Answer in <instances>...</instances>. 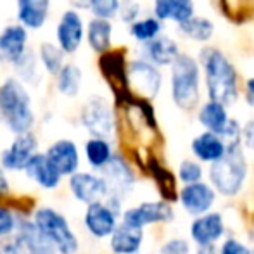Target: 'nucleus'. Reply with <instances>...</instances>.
<instances>
[{
  "label": "nucleus",
  "mask_w": 254,
  "mask_h": 254,
  "mask_svg": "<svg viewBox=\"0 0 254 254\" xmlns=\"http://www.w3.org/2000/svg\"><path fill=\"white\" fill-rule=\"evenodd\" d=\"M97 66L101 69L102 76L109 81V85L114 88L116 94H127V59H125L123 51H107L99 56Z\"/></svg>",
  "instance_id": "12"
},
{
  "label": "nucleus",
  "mask_w": 254,
  "mask_h": 254,
  "mask_svg": "<svg viewBox=\"0 0 254 254\" xmlns=\"http://www.w3.org/2000/svg\"><path fill=\"white\" fill-rule=\"evenodd\" d=\"M37 57L40 61L42 67L45 69V73H49L51 76H56L61 71V67L64 66V52L52 42L40 44Z\"/></svg>",
  "instance_id": "31"
},
{
  "label": "nucleus",
  "mask_w": 254,
  "mask_h": 254,
  "mask_svg": "<svg viewBox=\"0 0 254 254\" xmlns=\"http://www.w3.org/2000/svg\"><path fill=\"white\" fill-rule=\"evenodd\" d=\"M199 121L207 128V131L214 135H221V131L225 130L228 123V114L225 106L218 102H206L201 107V113H199Z\"/></svg>",
  "instance_id": "28"
},
{
  "label": "nucleus",
  "mask_w": 254,
  "mask_h": 254,
  "mask_svg": "<svg viewBox=\"0 0 254 254\" xmlns=\"http://www.w3.org/2000/svg\"><path fill=\"white\" fill-rule=\"evenodd\" d=\"M85 156H87V161L92 168L102 170L113 157V149H111L109 140L90 137L85 144Z\"/></svg>",
  "instance_id": "30"
},
{
  "label": "nucleus",
  "mask_w": 254,
  "mask_h": 254,
  "mask_svg": "<svg viewBox=\"0 0 254 254\" xmlns=\"http://www.w3.org/2000/svg\"><path fill=\"white\" fill-rule=\"evenodd\" d=\"M221 254H251V251L235 239H228L221 248Z\"/></svg>",
  "instance_id": "40"
},
{
  "label": "nucleus",
  "mask_w": 254,
  "mask_h": 254,
  "mask_svg": "<svg viewBox=\"0 0 254 254\" xmlns=\"http://www.w3.org/2000/svg\"><path fill=\"white\" fill-rule=\"evenodd\" d=\"M38 140L35 133L28 131L23 135H16L10 145L0 152V168L9 171H24L31 157L37 154Z\"/></svg>",
  "instance_id": "8"
},
{
  "label": "nucleus",
  "mask_w": 254,
  "mask_h": 254,
  "mask_svg": "<svg viewBox=\"0 0 254 254\" xmlns=\"http://www.w3.org/2000/svg\"><path fill=\"white\" fill-rule=\"evenodd\" d=\"M180 31L194 42H209L214 33V26L206 17L194 16L180 24Z\"/></svg>",
  "instance_id": "32"
},
{
  "label": "nucleus",
  "mask_w": 254,
  "mask_h": 254,
  "mask_svg": "<svg viewBox=\"0 0 254 254\" xmlns=\"http://www.w3.org/2000/svg\"><path fill=\"white\" fill-rule=\"evenodd\" d=\"M161 254H189V244L184 239H173L161 248Z\"/></svg>",
  "instance_id": "39"
},
{
  "label": "nucleus",
  "mask_w": 254,
  "mask_h": 254,
  "mask_svg": "<svg viewBox=\"0 0 254 254\" xmlns=\"http://www.w3.org/2000/svg\"><path fill=\"white\" fill-rule=\"evenodd\" d=\"M85 37L83 17L74 9H67L59 17V23L56 26V40L57 47L66 54H74L80 49Z\"/></svg>",
  "instance_id": "9"
},
{
  "label": "nucleus",
  "mask_w": 254,
  "mask_h": 254,
  "mask_svg": "<svg viewBox=\"0 0 254 254\" xmlns=\"http://www.w3.org/2000/svg\"><path fill=\"white\" fill-rule=\"evenodd\" d=\"M49 163L57 170L61 177H71L78 171L80 166V152L78 145L69 138L56 140L45 152Z\"/></svg>",
  "instance_id": "13"
},
{
  "label": "nucleus",
  "mask_w": 254,
  "mask_h": 254,
  "mask_svg": "<svg viewBox=\"0 0 254 254\" xmlns=\"http://www.w3.org/2000/svg\"><path fill=\"white\" fill-rule=\"evenodd\" d=\"M12 67L16 71V80H19L24 87L38 83L40 74H38V57L35 52L26 51L12 64Z\"/></svg>",
  "instance_id": "29"
},
{
  "label": "nucleus",
  "mask_w": 254,
  "mask_h": 254,
  "mask_svg": "<svg viewBox=\"0 0 254 254\" xmlns=\"http://www.w3.org/2000/svg\"><path fill=\"white\" fill-rule=\"evenodd\" d=\"M171 95L182 109H194L199 102V64L189 54H178L171 64Z\"/></svg>",
  "instance_id": "3"
},
{
  "label": "nucleus",
  "mask_w": 254,
  "mask_h": 254,
  "mask_svg": "<svg viewBox=\"0 0 254 254\" xmlns=\"http://www.w3.org/2000/svg\"><path fill=\"white\" fill-rule=\"evenodd\" d=\"M184 207L192 214H202L213 206L214 202V192L209 185L206 184H190L182 190L180 194Z\"/></svg>",
  "instance_id": "21"
},
{
  "label": "nucleus",
  "mask_w": 254,
  "mask_h": 254,
  "mask_svg": "<svg viewBox=\"0 0 254 254\" xmlns=\"http://www.w3.org/2000/svg\"><path fill=\"white\" fill-rule=\"evenodd\" d=\"M178 45L170 37L159 35L154 40L144 44V57L152 66H171L178 57Z\"/></svg>",
  "instance_id": "19"
},
{
  "label": "nucleus",
  "mask_w": 254,
  "mask_h": 254,
  "mask_svg": "<svg viewBox=\"0 0 254 254\" xmlns=\"http://www.w3.org/2000/svg\"><path fill=\"white\" fill-rule=\"evenodd\" d=\"M0 120L14 135L28 133L35 125L31 95L16 78H5L0 83Z\"/></svg>",
  "instance_id": "1"
},
{
  "label": "nucleus",
  "mask_w": 254,
  "mask_h": 254,
  "mask_svg": "<svg viewBox=\"0 0 254 254\" xmlns=\"http://www.w3.org/2000/svg\"><path fill=\"white\" fill-rule=\"evenodd\" d=\"M192 151H194V154L201 161L214 163V161L223 157V154L227 152V147H225L220 135H214L211 131H204V133H201L192 142Z\"/></svg>",
  "instance_id": "26"
},
{
  "label": "nucleus",
  "mask_w": 254,
  "mask_h": 254,
  "mask_svg": "<svg viewBox=\"0 0 254 254\" xmlns=\"http://www.w3.org/2000/svg\"><path fill=\"white\" fill-rule=\"evenodd\" d=\"M69 190L74 195V199L83 204L101 202L107 195V185L102 177H97L94 173H83L76 171L69 177Z\"/></svg>",
  "instance_id": "11"
},
{
  "label": "nucleus",
  "mask_w": 254,
  "mask_h": 254,
  "mask_svg": "<svg viewBox=\"0 0 254 254\" xmlns=\"http://www.w3.org/2000/svg\"><path fill=\"white\" fill-rule=\"evenodd\" d=\"M81 125L94 138L109 140L114 133V113L111 104L102 97H92L81 109Z\"/></svg>",
  "instance_id": "6"
},
{
  "label": "nucleus",
  "mask_w": 254,
  "mask_h": 254,
  "mask_svg": "<svg viewBox=\"0 0 254 254\" xmlns=\"http://www.w3.org/2000/svg\"><path fill=\"white\" fill-rule=\"evenodd\" d=\"M246 99L251 106H254V78L248 80V83H246Z\"/></svg>",
  "instance_id": "43"
},
{
  "label": "nucleus",
  "mask_w": 254,
  "mask_h": 254,
  "mask_svg": "<svg viewBox=\"0 0 254 254\" xmlns=\"http://www.w3.org/2000/svg\"><path fill=\"white\" fill-rule=\"evenodd\" d=\"M140 14V5L137 0H120V7H118V16L125 23H135Z\"/></svg>",
  "instance_id": "35"
},
{
  "label": "nucleus",
  "mask_w": 254,
  "mask_h": 254,
  "mask_svg": "<svg viewBox=\"0 0 254 254\" xmlns=\"http://www.w3.org/2000/svg\"><path fill=\"white\" fill-rule=\"evenodd\" d=\"M17 23L30 31L45 26L51 14V0H17Z\"/></svg>",
  "instance_id": "17"
},
{
  "label": "nucleus",
  "mask_w": 254,
  "mask_h": 254,
  "mask_svg": "<svg viewBox=\"0 0 254 254\" xmlns=\"http://www.w3.org/2000/svg\"><path fill=\"white\" fill-rule=\"evenodd\" d=\"M154 17L157 21L185 23L194 17V0H154Z\"/></svg>",
  "instance_id": "22"
},
{
  "label": "nucleus",
  "mask_w": 254,
  "mask_h": 254,
  "mask_svg": "<svg viewBox=\"0 0 254 254\" xmlns=\"http://www.w3.org/2000/svg\"><path fill=\"white\" fill-rule=\"evenodd\" d=\"M246 173H248V168L241 152V145L227 147L223 157L214 161L211 166V180L214 187L225 195H235L241 190Z\"/></svg>",
  "instance_id": "5"
},
{
  "label": "nucleus",
  "mask_w": 254,
  "mask_h": 254,
  "mask_svg": "<svg viewBox=\"0 0 254 254\" xmlns=\"http://www.w3.org/2000/svg\"><path fill=\"white\" fill-rule=\"evenodd\" d=\"M128 88L137 92L144 99H154L161 90L163 76L161 71L145 59H135L127 66Z\"/></svg>",
  "instance_id": "7"
},
{
  "label": "nucleus",
  "mask_w": 254,
  "mask_h": 254,
  "mask_svg": "<svg viewBox=\"0 0 254 254\" xmlns=\"http://www.w3.org/2000/svg\"><path fill=\"white\" fill-rule=\"evenodd\" d=\"M142 239H144L142 228L121 223L111 234L109 244L114 254H137L142 246Z\"/></svg>",
  "instance_id": "23"
},
{
  "label": "nucleus",
  "mask_w": 254,
  "mask_h": 254,
  "mask_svg": "<svg viewBox=\"0 0 254 254\" xmlns=\"http://www.w3.org/2000/svg\"><path fill=\"white\" fill-rule=\"evenodd\" d=\"M0 123H2V120H0Z\"/></svg>",
  "instance_id": "45"
},
{
  "label": "nucleus",
  "mask_w": 254,
  "mask_h": 254,
  "mask_svg": "<svg viewBox=\"0 0 254 254\" xmlns=\"http://www.w3.org/2000/svg\"><path fill=\"white\" fill-rule=\"evenodd\" d=\"M120 0H88V10L94 14V17L101 19H113L118 16Z\"/></svg>",
  "instance_id": "34"
},
{
  "label": "nucleus",
  "mask_w": 254,
  "mask_h": 254,
  "mask_svg": "<svg viewBox=\"0 0 254 254\" xmlns=\"http://www.w3.org/2000/svg\"><path fill=\"white\" fill-rule=\"evenodd\" d=\"M161 26L163 24L156 17H144V19H137L130 24V35L140 44H147L156 37H159Z\"/></svg>",
  "instance_id": "33"
},
{
  "label": "nucleus",
  "mask_w": 254,
  "mask_h": 254,
  "mask_svg": "<svg viewBox=\"0 0 254 254\" xmlns=\"http://www.w3.org/2000/svg\"><path fill=\"white\" fill-rule=\"evenodd\" d=\"M16 232L21 237V241L24 242V246H26L30 254H57L56 248L51 244V241L44 234H40V230L35 227L33 221H28V220L17 221Z\"/></svg>",
  "instance_id": "24"
},
{
  "label": "nucleus",
  "mask_w": 254,
  "mask_h": 254,
  "mask_svg": "<svg viewBox=\"0 0 254 254\" xmlns=\"http://www.w3.org/2000/svg\"><path fill=\"white\" fill-rule=\"evenodd\" d=\"M0 254H30L24 246V242L21 241L19 235H16L10 241H5L2 244V249H0Z\"/></svg>",
  "instance_id": "38"
},
{
  "label": "nucleus",
  "mask_w": 254,
  "mask_h": 254,
  "mask_svg": "<svg viewBox=\"0 0 254 254\" xmlns=\"http://www.w3.org/2000/svg\"><path fill=\"white\" fill-rule=\"evenodd\" d=\"M171 216H173V213H171L168 204L144 202L138 207L128 209L127 213L123 214V223L130 225V227H135V228H144L145 225L171 220Z\"/></svg>",
  "instance_id": "16"
},
{
  "label": "nucleus",
  "mask_w": 254,
  "mask_h": 254,
  "mask_svg": "<svg viewBox=\"0 0 254 254\" xmlns=\"http://www.w3.org/2000/svg\"><path fill=\"white\" fill-rule=\"evenodd\" d=\"M223 234V220L218 213L204 214L192 225V237L199 246H209Z\"/></svg>",
  "instance_id": "25"
},
{
  "label": "nucleus",
  "mask_w": 254,
  "mask_h": 254,
  "mask_svg": "<svg viewBox=\"0 0 254 254\" xmlns=\"http://www.w3.org/2000/svg\"><path fill=\"white\" fill-rule=\"evenodd\" d=\"M56 88L64 97H76L80 94L81 81H83V73H81L78 64L64 63L61 71L56 74Z\"/></svg>",
  "instance_id": "27"
},
{
  "label": "nucleus",
  "mask_w": 254,
  "mask_h": 254,
  "mask_svg": "<svg viewBox=\"0 0 254 254\" xmlns=\"http://www.w3.org/2000/svg\"><path fill=\"white\" fill-rule=\"evenodd\" d=\"M202 177V171H201V166L194 161H185L182 163L180 166V178L185 182L187 185L190 184H197Z\"/></svg>",
  "instance_id": "37"
},
{
  "label": "nucleus",
  "mask_w": 254,
  "mask_h": 254,
  "mask_svg": "<svg viewBox=\"0 0 254 254\" xmlns=\"http://www.w3.org/2000/svg\"><path fill=\"white\" fill-rule=\"evenodd\" d=\"M9 192V180L5 177V170L0 168V195H5Z\"/></svg>",
  "instance_id": "42"
},
{
  "label": "nucleus",
  "mask_w": 254,
  "mask_h": 254,
  "mask_svg": "<svg viewBox=\"0 0 254 254\" xmlns=\"http://www.w3.org/2000/svg\"><path fill=\"white\" fill-rule=\"evenodd\" d=\"M17 218L9 207L0 206V237H9L16 232Z\"/></svg>",
  "instance_id": "36"
},
{
  "label": "nucleus",
  "mask_w": 254,
  "mask_h": 254,
  "mask_svg": "<svg viewBox=\"0 0 254 254\" xmlns=\"http://www.w3.org/2000/svg\"><path fill=\"white\" fill-rule=\"evenodd\" d=\"M85 38L92 52H95L97 56L111 51L113 49V23L109 19L92 17L87 23Z\"/></svg>",
  "instance_id": "20"
},
{
  "label": "nucleus",
  "mask_w": 254,
  "mask_h": 254,
  "mask_svg": "<svg viewBox=\"0 0 254 254\" xmlns=\"http://www.w3.org/2000/svg\"><path fill=\"white\" fill-rule=\"evenodd\" d=\"M83 223L95 239H104L111 237L114 228L118 227V216L106 206V202L101 201L88 204Z\"/></svg>",
  "instance_id": "15"
},
{
  "label": "nucleus",
  "mask_w": 254,
  "mask_h": 254,
  "mask_svg": "<svg viewBox=\"0 0 254 254\" xmlns=\"http://www.w3.org/2000/svg\"><path fill=\"white\" fill-rule=\"evenodd\" d=\"M201 61L206 74V87L209 101L221 106L235 102L239 95L237 71L221 51L206 49L201 54Z\"/></svg>",
  "instance_id": "2"
},
{
  "label": "nucleus",
  "mask_w": 254,
  "mask_h": 254,
  "mask_svg": "<svg viewBox=\"0 0 254 254\" xmlns=\"http://www.w3.org/2000/svg\"><path fill=\"white\" fill-rule=\"evenodd\" d=\"M244 140H246V145H248L249 149H253L254 151V121H249L248 125L244 127Z\"/></svg>",
  "instance_id": "41"
},
{
  "label": "nucleus",
  "mask_w": 254,
  "mask_h": 254,
  "mask_svg": "<svg viewBox=\"0 0 254 254\" xmlns=\"http://www.w3.org/2000/svg\"><path fill=\"white\" fill-rule=\"evenodd\" d=\"M33 225L51 241L57 254H76L78 239L71 230L67 220L52 207H40L33 214Z\"/></svg>",
  "instance_id": "4"
},
{
  "label": "nucleus",
  "mask_w": 254,
  "mask_h": 254,
  "mask_svg": "<svg viewBox=\"0 0 254 254\" xmlns=\"http://www.w3.org/2000/svg\"><path fill=\"white\" fill-rule=\"evenodd\" d=\"M197 254H216V251H214V248L209 244V246H201Z\"/></svg>",
  "instance_id": "44"
},
{
  "label": "nucleus",
  "mask_w": 254,
  "mask_h": 254,
  "mask_svg": "<svg viewBox=\"0 0 254 254\" xmlns=\"http://www.w3.org/2000/svg\"><path fill=\"white\" fill-rule=\"evenodd\" d=\"M24 173L38 185V187L45 189V190H52L61 185V175L57 173V170L49 163V159L45 157V154L37 152L31 161L24 168Z\"/></svg>",
  "instance_id": "18"
},
{
  "label": "nucleus",
  "mask_w": 254,
  "mask_h": 254,
  "mask_svg": "<svg viewBox=\"0 0 254 254\" xmlns=\"http://www.w3.org/2000/svg\"><path fill=\"white\" fill-rule=\"evenodd\" d=\"M102 178L107 185V195L120 197L133 187V173L128 163L118 154H113L109 163L102 168Z\"/></svg>",
  "instance_id": "10"
},
{
  "label": "nucleus",
  "mask_w": 254,
  "mask_h": 254,
  "mask_svg": "<svg viewBox=\"0 0 254 254\" xmlns=\"http://www.w3.org/2000/svg\"><path fill=\"white\" fill-rule=\"evenodd\" d=\"M28 30L19 23L7 24L0 31V64H14L28 51Z\"/></svg>",
  "instance_id": "14"
}]
</instances>
